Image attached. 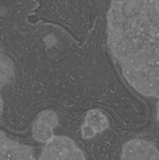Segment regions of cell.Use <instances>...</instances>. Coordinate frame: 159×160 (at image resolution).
Wrapping results in <instances>:
<instances>
[{
    "instance_id": "cell-9",
    "label": "cell",
    "mask_w": 159,
    "mask_h": 160,
    "mask_svg": "<svg viewBox=\"0 0 159 160\" xmlns=\"http://www.w3.org/2000/svg\"><path fill=\"white\" fill-rule=\"evenodd\" d=\"M3 108H4V101H3L2 96H1V94H0V113H1L2 111H3Z\"/></svg>"
},
{
    "instance_id": "cell-7",
    "label": "cell",
    "mask_w": 159,
    "mask_h": 160,
    "mask_svg": "<svg viewBox=\"0 0 159 160\" xmlns=\"http://www.w3.org/2000/svg\"><path fill=\"white\" fill-rule=\"evenodd\" d=\"M14 78V65L0 49V88L8 84Z\"/></svg>"
},
{
    "instance_id": "cell-5",
    "label": "cell",
    "mask_w": 159,
    "mask_h": 160,
    "mask_svg": "<svg viewBox=\"0 0 159 160\" xmlns=\"http://www.w3.org/2000/svg\"><path fill=\"white\" fill-rule=\"evenodd\" d=\"M0 160H36L30 146L21 144L9 138L0 145Z\"/></svg>"
},
{
    "instance_id": "cell-3",
    "label": "cell",
    "mask_w": 159,
    "mask_h": 160,
    "mask_svg": "<svg viewBox=\"0 0 159 160\" xmlns=\"http://www.w3.org/2000/svg\"><path fill=\"white\" fill-rule=\"evenodd\" d=\"M121 158L122 160H159V151L151 142L134 139L124 145Z\"/></svg>"
},
{
    "instance_id": "cell-10",
    "label": "cell",
    "mask_w": 159,
    "mask_h": 160,
    "mask_svg": "<svg viewBox=\"0 0 159 160\" xmlns=\"http://www.w3.org/2000/svg\"><path fill=\"white\" fill-rule=\"evenodd\" d=\"M157 121H158L159 123V101L158 103H157Z\"/></svg>"
},
{
    "instance_id": "cell-2",
    "label": "cell",
    "mask_w": 159,
    "mask_h": 160,
    "mask_svg": "<svg viewBox=\"0 0 159 160\" xmlns=\"http://www.w3.org/2000/svg\"><path fill=\"white\" fill-rule=\"evenodd\" d=\"M37 160H86L82 151L70 139L54 136L45 143Z\"/></svg>"
},
{
    "instance_id": "cell-1",
    "label": "cell",
    "mask_w": 159,
    "mask_h": 160,
    "mask_svg": "<svg viewBox=\"0 0 159 160\" xmlns=\"http://www.w3.org/2000/svg\"><path fill=\"white\" fill-rule=\"evenodd\" d=\"M107 35L128 83L145 97L159 98V0H112Z\"/></svg>"
},
{
    "instance_id": "cell-8",
    "label": "cell",
    "mask_w": 159,
    "mask_h": 160,
    "mask_svg": "<svg viewBox=\"0 0 159 160\" xmlns=\"http://www.w3.org/2000/svg\"><path fill=\"white\" fill-rule=\"evenodd\" d=\"M6 138H7V136H6L2 131H0V145H1L2 142L6 140Z\"/></svg>"
},
{
    "instance_id": "cell-4",
    "label": "cell",
    "mask_w": 159,
    "mask_h": 160,
    "mask_svg": "<svg viewBox=\"0 0 159 160\" xmlns=\"http://www.w3.org/2000/svg\"><path fill=\"white\" fill-rule=\"evenodd\" d=\"M59 119L52 111H43L36 118L32 126V136L39 142H48L53 135V129L57 127Z\"/></svg>"
},
{
    "instance_id": "cell-6",
    "label": "cell",
    "mask_w": 159,
    "mask_h": 160,
    "mask_svg": "<svg viewBox=\"0 0 159 160\" xmlns=\"http://www.w3.org/2000/svg\"><path fill=\"white\" fill-rule=\"evenodd\" d=\"M109 127V122L106 115L99 110H91L85 115L84 125L82 128V137L90 139L97 133H101Z\"/></svg>"
}]
</instances>
